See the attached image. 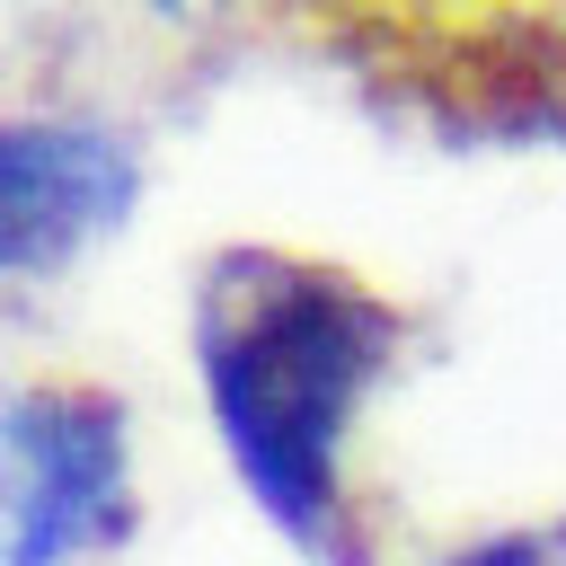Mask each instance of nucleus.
Here are the masks:
<instances>
[{
  "label": "nucleus",
  "instance_id": "20e7f679",
  "mask_svg": "<svg viewBox=\"0 0 566 566\" xmlns=\"http://www.w3.org/2000/svg\"><path fill=\"white\" fill-rule=\"evenodd\" d=\"M451 566H539V539H486V548H460Z\"/></svg>",
  "mask_w": 566,
  "mask_h": 566
},
{
  "label": "nucleus",
  "instance_id": "7ed1b4c3",
  "mask_svg": "<svg viewBox=\"0 0 566 566\" xmlns=\"http://www.w3.org/2000/svg\"><path fill=\"white\" fill-rule=\"evenodd\" d=\"M133 203V150L97 124H35L18 115L0 133V265L44 274L71 248H88Z\"/></svg>",
  "mask_w": 566,
  "mask_h": 566
},
{
  "label": "nucleus",
  "instance_id": "f03ea898",
  "mask_svg": "<svg viewBox=\"0 0 566 566\" xmlns=\"http://www.w3.org/2000/svg\"><path fill=\"white\" fill-rule=\"evenodd\" d=\"M124 522V416L97 389H27L9 407V566H71Z\"/></svg>",
  "mask_w": 566,
  "mask_h": 566
},
{
  "label": "nucleus",
  "instance_id": "f257e3e1",
  "mask_svg": "<svg viewBox=\"0 0 566 566\" xmlns=\"http://www.w3.org/2000/svg\"><path fill=\"white\" fill-rule=\"evenodd\" d=\"M398 345V310L301 256H230L203 301L212 424L283 539L345 566V433Z\"/></svg>",
  "mask_w": 566,
  "mask_h": 566
}]
</instances>
